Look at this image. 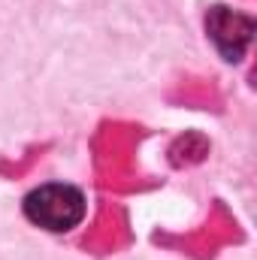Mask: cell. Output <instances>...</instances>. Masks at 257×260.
<instances>
[{"instance_id":"cell-2","label":"cell","mask_w":257,"mask_h":260,"mask_svg":"<svg viewBox=\"0 0 257 260\" xmlns=\"http://www.w3.org/2000/svg\"><path fill=\"white\" fill-rule=\"evenodd\" d=\"M206 30H209V40L215 43V49L221 52V58L233 64L245 55L251 34H254V21L227 6H215L206 15Z\"/></svg>"},{"instance_id":"cell-1","label":"cell","mask_w":257,"mask_h":260,"mask_svg":"<svg viewBox=\"0 0 257 260\" xmlns=\"http://www.w3.org/2000/svg\"><path fill=\"white\" fill-rule=\"evenodd\" d=\"M24 215L37 227H43V230L67 233V230H73L85 218V197L73 185L52 182V185H43V188H37V191L27 194Z\"/></svg>"}]
</instances>
